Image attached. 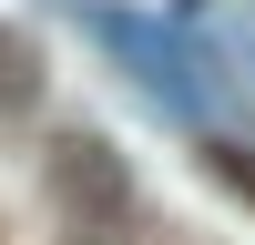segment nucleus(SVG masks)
<instances>
[{
	"label": "nucleus",
	"instance_id": "2",
	"mask_svg": "<svg viewBox=\"0 0 255 245\" xmlns=\"http://www.w3.org/2000/svg\"><path fill=\"white\" fill-rule=\"evenodd\" d=\"M51 194H61V215H72V245H123L133 184H123V153L102 133H61L51 143Z\"/></svg>",
	"mask_w": 255,
	"mask_h": 245
},
{
	"label": "nucleus",
	"instance_id": "1",
	"mask_svg": "<svg viewBox=\"0 0 255 245\" xmlns=\"http://www.w3.org/2000/svg\"><path fill=\"white\" fill-rule=\"evenodd\" d=\"M72 20H82V31H92V41H102V51H113L153 102H163V113H204V92H215V82H194V51H184L174 20L113 10V0H72Z\"/></svg>",
	"mask_w": 255,
	"mask_h": 245
},
{
	"label": "nucleus",
	"instance_id": "3",
	"mask_svg": "<svg viewBox=\"0 0 255 245\" xmlns=\"http://www.w3.org/2000/svg\"><path fill=\"white\" fill-rule=\"evenodd\" d=\"M31 102H41V51H31V31L0 20V122H20Z\"/></svg>",
	"mask_w": 255,
	"mask_h": 245
}]
</instances>
